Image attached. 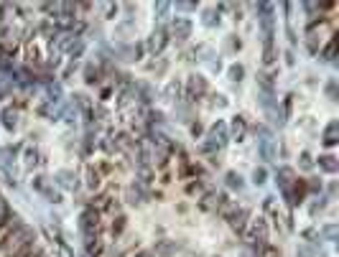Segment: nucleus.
Listing matches in <instances>:
<instances>
[{
  "mask_svg": "<svg viewBox=\"0 0 339 257\" xmlns=\"http://www.w3.org/2000/svg\"><path fill=\"white\" fill-rule=\"evenodd\" d=\"M31 245H33V229L26 227V224H20L18 229L10 232V237L5 240V245H3L0 250H3L8 257H18L26 247H31Z\"/></svg>",
  "mask_w": 339,
  "mask_h": 257,
  "instance_id": "obj_1",
  "label": "nucleus"
},
{
  "mask_svg": "<svg viewBox=\"0 0 339 257\" xmlns=\"http://www.w3.org/2000/svg\"><path fill=\"white\" fill-rule=\"evenodd\" d=\"M207 89H209V84H207V79L201 74H191L186 79V97H189V102H194L201 94H207Z\"/></svg>",
  "mask_w": 339,
  "mask_h": 257,
  "instance_id": "obj_2",
  "label": "nucleus"
},
{
  "mask_svg": "<svg viewBox=\"0 0 339 257\" xmlns=\"http://www.w3.org/2000/svg\"><path fill=\"white\" fill-rule=\"evenodd\" d=\"M79 227L84 232V237H97L100 235V214L95 209H87L82 217H79Z\"/></svg>",
  "mask_w": 339,
  "mask_h": 257,
  "instance_id": "obj_3",
  "label": "nucleus"
},
{
  "mask_svg": "<svg viewBox=\"0 0 339 257\" xmlns=\"http://www.w3.org/2000/svg\"><path fill=\"white\" fill-rule=\"evenodd\" d=\"M166 43H169V31H166L164 25H159V28L151 33V38H148V51H151L153 56H159V54L166 48Z\"/></svg>",
  "mask_w": 339,
  "mask_h": 257,
  "instance_id": "obj_4",
  "label": "nucleus"
},
{
  "mask_svg": "<svg viewBox=\"0 0 339 257\" xmlns=\"http://www.w3.org/2000/svg\"><path fill=\"white\" fill-rule=\"evenodd\" d=\"M171 36L176 41H186L191 36V20L189 18H173L171 20Z\"/></svg>",
  "mask_w": 339,
  "mask_h": 257,
  "instance_id": "obj_5",
  "label": "nucleus"
},
{
  "mask_svg": "<svg viewBox=\"0 0 339 257\" xmlns=\"http://www.w3.org/2000/svg\"><path fill=\"white\" fill-rule=\"evenodd\" d=\"M276 184H278V189L286 194V191L296 184V171H293V168H288V166L278 168V173H276Z\"/></svg>",
  "mask_w": 339,
  "mask_h": 257,
  "instance_id": "obj_6",
  "label": "nucleus"
},
{
  "mask_svg": "<svg viewBox=\"0 0 339 257\" xmlns=\"http://www.w3.org/2000/svg\"><path fill=\"white\" fill-rule=\"evenodd\" d=\"M322 143H324V148H334V145L339 143V120H332V122L324 127Z\"/></svg>",
  "mask_w": 339,
  "mask_h": 257,
  "instance_id": "obj_7",
  "label": "nucleus"
},
{
  "mask_svg": "<svg viewBox=\"0 0 339 257\" xmlns=\"http://www.w3.org/2000/svg\"><path fill=\"white\" fill-rule=\"evenodd\" d=\"M18 227H20V219H18V217H8V219L0 224V247L5 245V240L10 237V232L18 229Z\"/></svg>",
  "mask_w": 339,
  "mask_h": 257,
  "instance_id": "obj_8",
  "label": "nucleus"
},
{
  "mask_svg": "<svg viewBox=\"0 0 339 257\" xmlns=\"http://www.w3.org/2000/svg\"><path fill=\"white\" fill-rule=\"evenodd\" d=\"M222 204H224V196L217 194V191H209V194H204V199H201V209H217V212H219Z\"/></svg>",
  "mask_w": 339,
  "mask_h": 257,
  "instance_id": "obj_9",
  "label": "nucleus"
},
{
  "mask_svg": "<svg viewBox=\"0 0 339 257\" xmlns=\"http://www.w3.org/2000/svg\"><path fill=\"white\" fill-rule=\"evenodd\" d=\"M245 219H247V209H235V212L227 217V222H230L232 229H237V232L245 229Z\"/></svg>",
  "mask_w": 339,
  "mask_h": 257,
  "instance_id": "obj_10",
  "label": "nucleus"
},
{
  "mask_svg": "<svg viewBox=\"0 0 339 257\" xmlns=\"http://www.w3.org/2000/svg\"><path fill=\"white\" fill-rule=\"evenodd\" d=\"M276 59H278L276 43H273V41H263V64L270 66V64H276Z\"/></svg>",
  "mask_w": 339,
  "mask_h": 257,
  "instance_id": "obj_11",
  "label": "nucleus"
},
{
  "mask_svg": "<svg viewBox=\"0 0 339 257\" xmlns=\"http://www.w3.org/2000/svg\"><path fill=\"white\" fill-rule=\"evenodd\" d=\"M230 130H232V138L242 140V138H245V133H247V122H245V117H242V115L232 117V125H230Z\"/></svg>",
  "mask_w": 339,
  "mask_h": 257,
  "instance_id": "obj_12",
  "label": "nucleus"
},
{
  "mask_svg": "<svg viewBox=\"0 0 339 257\" xmlns=\"http://www.w3.org/2000/svg\"><path fill=\"white\" fill-rule=\"evenodd\" d=\"M337 46H339V36L334 33V36L329 38V43L324 46V51H322V59H324V61H332V59L337 56Z\"/></svg>",
  "mask_w": 339,
  "mask_h": 257,
  "instance_id": "obj_13",
  "label": "nucleus"
},
{
  "mask_svg": "<svg viewBox=\"0 0 339 257\" xmlns=\"http://www.w3.org/2000/svg\"><path fill=\"white\" fill-rule=\"evenodd\" d=\"M319 168L327 171V173H337L339 171L337 158H334V156H322V158H319Z\"/></svg>",
  "mask_w": 339,
  "mask_h": 257,
  "instance_id": "obj_14",
  "label": "nucleus"
},
{
  "mask_svg": "<svg viewBox=\"0 0 339 257\" xmlns=\"http://www.w3.org/2000/svg\"><path fill=\"white\" fill-rule=\"evenodd\" d=\"M178 94H181V84H178L176 79H171L169 84H166V89H164V97H166L169 102H178Z\"/></svg>",
  "mask_w": 339,
  "mask_h": 257,
  "instance_id": "obj_15",
  "label": "nucleus"
},
{
  "mask_svg": "<svg viewBox=\"0 0 339 257\" xmlns=\"http://www.w3.org/2000/svg\"><path fill=\"white\" fill-rule=\"evenodd\" d=\"M56 178H59V184H61L64 189H77V176H74L72 171H59Z\"/></svg>",
  "mask_w": 339,
  "mask_h": 257,
  "instance_id": "obj_16",
  "label": "nucleus"
},
{
  "mask_svg": "<svg viewBox=\"0 0 339 257\" xmlns=\"http://www.w3.org/2000/svg\"><path fill=\"white\" fill-rule=\"evenodd\" d=\"M242 76H245V66H242V64H232V66L227 69V79H230V82L240 84V82H242Z\"/></svg>",
  "mask_w": 339,
  "mask_h": 257,
  "instance_id": "obj_17",
  "label": "nucleus"
},
{
  "mask_svg": "<svg viewBox=\"0 0 339 257\" xmlns=\"http://www.w3.org/2000/svg\"><path fill=\"white\" fill-rule=\"evenodd\" d=\"M224 181H227V186H230V189H235V191H242V189H245L242 176H240V173H235V171H230V173L224 176Z\"/></svg>",
  "mask_w": 339,
  "mask_h": 257,
  "instance_id": "obj_18",
  "label": "nucleus"
},
{
  "mask_svg": "<svg viewBox=\"0 0 339 257\" xmlns=\"http://www.w3.org/2000/svg\"><path fill=\"white\" fill-rule=\"evenodd\" d=\"M207 28H214L217 23H219V10L217 8H209V10H204V20H201Z\"/></svg>",
  "mask_w": 339,
  "mask_h": 257,
  "instance_id": "obj_19",
  "label": "nucleus"
},
{
  "mask_svg": "<svg viewBox=\"0 0 339 257\" xmlns=\"http://www.w3.org/2000/svg\"><path fill=\"white\" fill-rule=\"evenodd\" d=\"M84 82H87V84H100V69H97L95 64H87V69H84Z\"/></svg>",
  "mask_w": 339,
  "mask_h": 257,
  "instance_id": "obj_20",
  "label": "nucleus"
},
{
  "mask_svg": "<svg viewBox=\"0 0 339 257\" xmlns=\"http://www.w3.org/2000/svg\"><path fill=\"white\" fill-rule=\"evenodd\" d=\"M125 224H128V219L120 214V217H115V222H112V227H110V232H112V237H120L123 232H125Z\"/></svg>",
  "mask_w": 339,
  "mask_h": 257,
  "instance_id": "obj_21",
  "label": "nucleus"
},
{
  "mask_svg": "<svg viewBox=\"0 0 339 257\" xmlns=\"http://www.w3.org/2000/svg\"><path fill=\"white\" fill-rule=\"evenodd\" d=\"M265 181H268V171H265L263 166L255 168V171H253V184H255V186H263Z\"/></svg>",
  "mask_w": 339,
  "mask_h": 257,
  "instance_id": "obj_22",
  "label": "nucleus"
},
{
  "mask_svg": "<svg viewBox=\"0 0 339 257\" xmlns=\"http://www.w3.org/2000/svg\"><path fill=\"white\" fill-rule=\"evenodd\" d=\"M3 125H5L8 130H13V127H15V110H10V107H8V110L3 112Z\"/></svg>",
  "mask_w": 339,
  "mask_h": 257,
  "instance_id": "obj_23",
  "label": "nucleus"
},
{
  "mask_svg": "<svg viewBox=\"0 0 339 257\" xmlns=\"http://www.w3.org/2000/svg\"><path fill=\"white\" fill-rule=\"evenodd\" d=\"M141 199H143V194H141V189H135V186H130V189H128V201H130V204H143Z\"/></svg>",
  "mask_w": 339,
  "mask_h": 257,
  "instance_id": "obj_24",
  "label": "nucleus"
},
{
  "mask_svg": "<svg viewBox=\"0 0 339 257\" xmlns=\"http://www.w3.org/2000/svg\"><path fill=\"white\" fill-rule=\"evenodd\" d=\"M299 166H301L304 171H311V168H314V161H311V156H309V153H301V156H299Z\"/></svg>",
  "mask_w": 339,
  "mask_h": 257,
  "instance_id": "obj_25",
  "label": "nucleus"
},
{
  "mask_svg": "<svg viewBox=\"0 0 339 257\" xmlns=\"http://www.w3.org/2000/svg\"><path fill=\"white\" fill-rule=\"evenodd\" d=\"M13 92V82L10 79H0V99H5Z\"/></svg>",
  "mask_w": 339,
  "mask_h": 257,
  "instance_id": "obj_26",
  "label": "nucleus"
},
{
  "mask_svg": "<svg viewBox=\"0 0 339 257\" xmlns=\"http://www.w3.org/2000/svg\"><path fill=\"white\" fill-rule=\"evenodd\" d=\"M49 97H51V102H59V97H61V87H59V84H49Z\"/></svg>",
  "mask_w": 339,
  "mask_h": 257,
  "instance_id": "obj_27",
  "label": "nucleus"
},
{
  "mask_svg": "<svg viewBox=\"0 0 339 257\" xmlns=\"http://www.w3.org/2000/svg\"><path fill=\"white\" fill-rule=\"evenodd\" d=\"M201 189H204V186H201V181H191V184L186 186V194H189V196H194V194H201Z\"/></svg>",
  "mask_w": 339,
  "mask_h": 257,
  "instance_id": "obj_28",
  "label": "nucleus"
},
{
  "mask_svg": "<svg viewBox=\"0 0 339 257\" xmlns=\"http://www.w3.org/2000/svg\"><path fill=\"white\" fill-rule=\"evenodd\" d=\"M8 217H10V209H8V201H5V199L0 196V224H3V222H5Z\"/></svg>",
  "mask_w": 339,
  "mask_h": 257,
  "instance_id": "obj_29",
  "label": "nucleus"
},
{
  "mask_svg": "<svg viewBox=\"0 0 339 257\" xmlns=\"http://www.w3.org/2000/svg\"><path fill=\"white\" fill-rule=\"evenodd\" d=\"M87 186H89V189H97V186H100V173L92 171V168H89V181H87Z\"/></svg>",
  "mask_w": 339,
  "mask_h": 257,
  "instance_id": "obj_30",
  "label": "nucleus"
},
{
  "mask_svg": "<svg viewBox=\"0 0 339 257\" xmlns=\"http://www.w3.org/2000/svg\"><path fill=\"white\" fill-rule=\"evenodd\" d=\"M148 122H151V125H161V122H164V112H151V115H148Z\"/></svg>",
  "mask_w": 339,
  "mask_h": 257,
  "instance_id": "obj_31",
  "label": "nucleus"
},
{
  "mask_svg": "<svg viewBox=\"0 0 339 257\" xmlns=\"http://www.w3.org/2000/svg\"><path fill=\"white\" fill-rule=\"evenodd\" d=\"M327 94H329V99H337V82L334 79L327 84Z\"/></svg>",
  "mask_w": 339,
  "mask_h": 257,
  "instance_id": "obj_32",
  "label": "nucleus"
},
{
  "mask_svg": "<svg viewBox=\"0 0 339 257\" xmlns=\"http://www.w3.org/2000/svg\"><path fill=\"white\" fill-rule=\"evenodd\" d=\"M189 130H191V138H199V135L204 133V127H201V122H191V127H189Z\"/></svg>",
  "mask_w": 339,
  "mask_h": 257,
  "instance_id": "obj_33",
  "label": "nucleus"
},
{
  "mask_svg": "<svg viewBox=\"0 0 339 257\" xmlns=\"http://www.w3.org/2000/svg\"><path fill=\"white\" fill-rule=\"evenodd\" d=\"M178 10H196V3H176Z\"/></svg>",
  "mask_w": 339,
  "mask_h": 257,
  "instance_id": "obj_34",
  "label": "nucleus"
},
{
  "mask_svg": "<svg viewBox=\"0 0 339 257\" xmlns=\"http://www.w3.org/2000/svg\"><path fill=\"white\" fill-rule=\"evenodd\" d=\"M212 99H214V102H212V105H214V107H224V105H227V99H224V97H222V94H214V97H212Z\"/></svg>",
  "mask_w": 339,
  "mask_h": 257,
  "instance_id": "obj_35",
  "label": "nucleus"
},
{
  "mask_svg": "<svg viewBox=\"0 0 339 257\" xmlns=\"http://www.w3.org/2000/svg\"><path fill=\"white\" fill-rule=\"evenodd\" d=\"M166 10H169V3H159V5H156V13H159V18H161V15H166Z\"/></svg>",
  "mask_w": 339,
  "mask_h": 257,
  "instance_id": "obj_36",
  "label": "nucleus"
},
{
  "mask_svg": "<svg viewBox=\"0 0 339 257\" xmlns=\"http://www.w3.org/2000/svg\"><path fill=\"white\" fill-rule=\"evenodd\" d=\"M235 38H237V36H230V41H227L230 48H240V41H235Z\"/></svg>",
  "mask_w": 339,
  "mask_h": 257,
  "instance_id": "obj_37",
  "label": "nucleus"
},
{
  "mask_svg": "<svg viewBox=\"0 0 339 257\" xmlns=\"http://www.w3.org/2000/svg\"><path fill=\"white\" fill-rule=\"evenodd\" d=\"M334 235H337V227H334V224H332V227H327V237H332V240H334Z\"/></svg>",
  "mask_w": 339,
  "mask_h": 257,
  "instance_id": "obj_38",
  "label": "nucleus"
},
{
  "mask_svg": "<svg viewBox=\"0 0 339 257\" xmlns=\"http://www.w3.org/2000/svg\"><path fill=\"white\" fill-rule=\"evenodd\" d=\"M265 257H281V255H278V252H276V250H273V247H270V250H268V252H265Z\"/></svg>",
  "mask_w": 339,
  "mask_h": 257,
  "instance_id": "obj_39",
  "label": "nucleus"
},
{
  "mask_svg": "<svg viewBox=\"0 0 339 257\" xmlns=\"http://www.w3.org/2000/svg\"><path fill=\"white\" fill-rule=\"evenodd\" d=\"M138 257H151V252H141V255Z\"/></svg>",
  "mask_w": 339,
  "mask_h": 257,
  "instance_id": "obj_40",
  "label": "nucleus"
}]
</instances>
